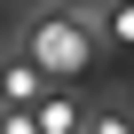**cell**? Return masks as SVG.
<instances>
[{
  "instance_id": "6da1fadb",
  "label": "cell",
  "mask_w": 134,
  "mask_h": 134,
  "mask_svg": "<svg viewBox=\"0 0 134 134\" xmlns=\"http://www.w3.org/2000/svg\"><path fill=\"white\" fill-rule=\"evenodd\" d=\"M24 63H32L40 79H71V71H87V63H95V32L71 24V16H47V24L24 40Z\"/></svg>"
},
{
  "instance_id": "5b68a950",
  "label": "cell",
  "mask_w": 134,
  "mask_h": 134,
  "mask_svg": "<svg viewBox=\"0 0 134 134\" xmlns=\"http://www.w3.org/2000/svg\"><path fill=\"white\" fill-rule=\"evenodd\" d=\"M0 134H40V126H32L24 110H8V126H0Z\"/></svg>"
},
{
  "instance_id": "277c9868",
  "label": "cell",
  "mask_w": 134,
  "mask_h": 134,
  "mask_svg": "<svg viewBox=\"0 0 134 134\" xmlns=\"http://www.w3.org/2000/svg\"><path fill=\"white\" fill-rule=\"evenodd\" d=\"M87 134H134V126H126L118 110H95V126H87Z\"/></svg>"
},
{
  "instance_id": "3957f363",
  "label": "cell",
  "mask_w": 134,
  "mask_h": 134,
  "mask_svg": "<svg viewBox=\"0 0 134 134\" xmlns=\"http://www.w3.org/2000/svg\"><path fill=\"white\" fill-rule=\"evenodd\" d=\"M110 40H118V47H134V0H118V8H110Z\"/></svg>"
},
{
  "instance_id": "7a4b0ae2",
  "label": "cell",
  "mask_w": 134,
  "mask_h": 134,
  "mask_svg": "<svg viewBox=\"0 0 134 134\" xmlns=\"http://www.w3.org/2000/svg\"><path fill=\"white\" fill-rule=\"evenodd\" d=\"M0 95H8V103H40V95H47V79L32 71L24 55H8V63H0Z\"/></svg>"
}]
</instances>
